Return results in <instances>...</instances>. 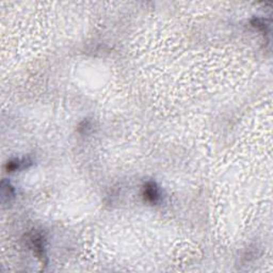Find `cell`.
<instances>
[{"mask_svg": "<svg viewBox=\"0 0 273 273\" xmlns=\"http://www.w3.org/2000/svg\"><path fill=\"white\" fill-rule=\"evenodd\" d=\"M142 195H143L144 200L152 205H156L159 203L161 198L160 190H159L158 185L153 180L146 181L142 189Z\"/></svg>", "mask_w": 273, "mask_h": 273, "instance_id": "obj_1", "label": "cell"}, {"mask_svg": "<svg viewBox=\"0 0 273 273\" xmlns=\"http://www.w3.org/2000/svg\"><path fill=\"white\" fill-rule=\"evenodd\" d=\"M30 244L37 257L41 259L42 263L46 264V261L44 259L46 257V253H45V237L41 233H34L30 238Z\"/></svg>", "mask_w": 273, "mask_h": 273, "instance_id": "obj_2", "label": "cell"}, {"mask_svg": "<svg viewBox=\"0 0 273 273\" xmlns=\"http://www.w3.org/2000/svg\"><path fill=\"white\" fill-rule=\"evenodd\" d=\"M32 164V160H30L29 158H24V159H12L5 164V170L8 172H15V171L22 170L29 168Z\"/></svg>", "mask_w": 273, "mask_h": 273, "instance_id": "obj_3", "label": "cell"}, {"mask_svg": "<svg viewBox=\"0 0 273 273\" xmlns=\"http://www.w3.org/2000/svg\"><path fill=\"white\" fill-rule=\"evenodd\" d=\"M1 195H2V202H4L5 200L9 201L10 198H12L14 196V188L5 179H3L1 183Z\"/></svg>", "mask_w": 273, "mask_h": 273, "instance_id": "obj_4", "label": "cell"}]
</instances>
